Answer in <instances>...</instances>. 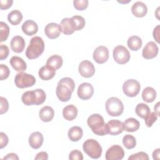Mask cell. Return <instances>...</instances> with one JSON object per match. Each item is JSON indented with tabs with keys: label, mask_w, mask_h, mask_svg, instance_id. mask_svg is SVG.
<instances>
[{
	"label": "cell",
	"mask_w": 160,
	"mask_h": 160,
	"mask_svg": "<svg viewBox=\"0 0 160 160\" xmlns=\"http://www.w3.org/2000/svg\"><path fill=\"white\" fill-rule=\"evenodd\" d=\"M108 127V134L111 135H118L122 132L124 126L122 122L118 119H111L107 123Z\"/></svg>",
	"instance_id": "cell-15"
},
{
	"label": "cell",
	"mask_w": 160,
	"mask_h": 160,
	"mask_svg": "<svg viewBox=\"0 0 160 160\" xmlns=\"http://www.w3.org/2000/svg\"><path fill=\"white\" fill-rule=\"evenodd\" d=\"M109 58V50L104 46L97 47L93 52V59L98 64L106 62Z\"/></svg>",
	"instance_id": "cell-11"
},
{
	"label": "cell",
	"mask_w": 160,
	"mask_h": 160,
	"mask_svg": "<svg viewBox=\"0 0 160 160\" xmlns=\"http://www.w3.org/2000/svg\"><path fill=\"white\" fill-rule=\"evenodd\" d=\"M128 46L131 51H138L142 46V39L138 36H130L128 39Z\"/></svg>",
	"instance_id": "cell-27"
},
{
	"label": "cell",
	"mask_w": 160,
	"mask_h": 160,
	"mask_svg": "<svg viewBox=\"0 0 160 160\" xmlns=\"http://www.w3.org/2000/svg\"><path fill=\"white\" fill-rule=\"evenodd\" d=\"M159 150H160V149L158 148L153 151L152 158L154 159H159Z\"/></svg>",
	"instance_id": "cell-50"
},
{
	"label": "cell",
	"mask_w": 160,
	"mask_h": 160,
	"mask_svg": "<svg viewBox=\"0 0 160 160\" xmlns=\"http://www.w3.org/2000/svg\"><path fill=\"white\" fill-rule=\"evenodd\" d=\"M60 26L62 33L65 35L72 34L75 31L71 18H66L62 19L61 21Z\"/></svg>",
	"instance_id": "cell-23"
},
{
	"label": "cell",
	"mask_w": 160,
	"mask_h": 160,
	"mask_svg": "<svg viewBox=\"0 0 160 160\" xmlns=\"http://www.w3.org/2000/svg\"><path fill=\"white\" fill-rule=\"evenodd\" d=\"M8 142H9V139L7 135L3 132H1L0 133V148L2 149L4 147H6Z\"/></svg>",
	"instance_id": "cell-45"
},
{
	"label": "cell",
	"mask_w": 160,
	"mask_h": 160,
	"mask_svg": "<svg viewBox=\"0 0 160 160\" xmlns=\"http://www.w3.org/2000/svg\"><path fill=\"white\" fill-rule=\"evenodd\" d=\"M36 94V103L35 105H40L42 104L46 98V95L44 91L42 89H36L34 90Z\"/></svg>",
	"instance_id": "cell-36"
},
{
	"label": "cell",
	"mask_w": 160,
	"mask_h": 160,
	"mask_svg": "<svg viewBox=\"0 0 160 160\" xmlns=\"http://www.w3.org/2000/svg\"><path fill=\"white\" fill-rule=\"evenodd\" d=\"M159 102H158L156 104V105L154 106V111H155V113L159 116Z\"/></svg>",
	"instance_id": "cell-51"
},
{
	"label": "cell",
	"mask_w": 160,
	"mask_h": 160,
	"mask_svg": "<svg viewBox=\"0 0 160 160\" xmlns=\"http://www.w3.org/2000/svg\"><path fill=\"white\" fill-rule=\"evenodd\" d=\"M54 116V109L48 106H45L42 107L39 112V116L41 120L43 122H49L51 121Z\"/></svg>",
	"instance_id": "cell-22"
},
{
	"label": "cell",
	"mask_w": 160,
	"mask_h": 160,
	"mask_svg": "<svg viewBox=\"0 0 160 160\" xmlns=\"http://www.w3.org/2000/svg\"><path fill=\"white\" fill-rule=\"evenodd\" d=\"M0 114H2L8 111L9 109V103L8 100L2 96L0 97Z\"/></svg>",
	"instance_id": "cell-42"
},
{
	"label": "cell",
	"mask_w": 160,
	"mask_h": 160,
	"mask_svg": "<svg viewBox=\"0 0 160 160\" xmlns=\"http://www.w3.org/2000/svg\"><path fill=\"white\" fill-rule=\"evenodd\" d=\"M122 144L126 149H132L136 145V138L131 134H126L122 138Z\"/></svg>",
	"instance_id": "cell-33"
},
{
	"label": "cell",
	"mask_w": 160,
	"mask_h": 160,
	"mask_svg": "<svg viewBox=\"0 0 160 160\" xmlns=\"http://www.w3.org/2000/svg\"><path fill=\"white\" fill-rule=\"evenodd\" d=\"M58 83L62 84H64V85L68 86L71 90L72 92H73L74 90L75 83H74V80L71 78H69V77L63 78L59 80Z\"/></svg>",
	"instance_id": "cell-38"
},
{
	"label": "cell",
	"mask_w": 160,
	"mask_h": 160,
	"mask_svg": "<svg viewBox=\"0 0 160 160\" xmlns=\"http://www.w3.org/2000/svg\"><path fill=\"white\" fill-rule=\"evenodd\" d=\"M131 12L134 16L142 18L146 15L148 8L144 2L141 1H137L132 4L131 7Z\"/></svg>",
	"instance_id": "cell-16"
},
{
	"label": "cell",
	"mask_w": 160,
	"mask_h": 160,
	"mask_svg": "<svg viewBox=\"0 0 160 160\" xmlns=\"http://www.w3.org/2000/svg\"><path fill=\"white\" fill-rule=\"evenodd\" d=\"M38 74L41 79L44 81H48L54 77L56 74V70L52 67L46 65L39 69Z\"/></svg>",
	"instance_id": "cell-20"
},
{
	"label": "cell",
	"mask_w": 160,
	"mask_h": 160,
	"mask_svg": "<svg viewBox=\"0 0 160 160\" xmlns=\"http://www.w3.org/2000/svg\"><path fill=\"white\" fill-rule=\"evenodd\" d=\"M140 83L135 79L126 80L122 85V91L124 94L128 97H135L140 91Z\"/></svg>",
	"instance_id": "cell-7"
},
{
	"label": "cell",
	"mask_w": 160,
	"mask_h": 160,
	"mask_svg": "<svg viewBox=\"0 0 160 160\" xmlns=\"http://www.w3.org/2000/svg\"><path fill=\"white\" fill-rule=\"evenodd\" d=\"M9 34V28L8 25L4 22L1 21L0 22V41L4 42L5 41Z\"/></svg>",
	"instance_id": "cell-35"
},
{
	"label": "cell",
	"mask_w": 160,
	"mask_h": 160,
	"mask_svg": "<svg viewBox=\"0 0 160 160\" xmlns=\"http://www.w3.org/2000/svg\"><path fill=\"white\" fill-rule=\"evenodd\" d=\"M10 64L13 68V69L18 72H23L26 69L27 65L26 62L23 60L22 58L19 56H12L10 61Z\"/></svg>",
	"instance_id": "cell-21"
},
{
	"label": "cell",
	"mask_w": 160,
	"mask_h": 160,
	"mask_svg": "<svg viewBox=\"0 0 160 160\" xmlns=\"http://www.w3.org/2000/svg\"><path fill=\"white\" fill-rule=\"evenodd\" d=\"M89 1L88 0H74L73 1L74 7L78 11H82L88 6Z\"/></svg>",
	"instance_id": "cell-39"
},
{
	"label": "cell",
	"mask_w": 160,
	"mask_h": 160,
	"mask_svg": "<svg viewBox=\"0 0 160 160\" xmlns=\"http://www.w3.org/2000/svg\"><path fill=\"white\" fill-rule=\"evenodd\" d=\"M156 98V91L152 87L145 88L142 92V98L146 102H151Z\"/></svg>",
	"instance_id": "cell-28"
},
{
	"label": "cell",
	"mask_w": 160,
	"mask_h": 160,
	"mask_svg": "<svg viewBox=\"0 0 160 160\" xmlns=\"http://www.w3.org/2000/svg\"><path fill=\"white\" fill-rule=\"evenodd\" d=\"M44 32L48 38L54 39L60 36L62 30L59 24L55 22H50L46 26Z\"/></svg>",
	"instance_id": "cell-13"
},
{
	"label": "cell",
	"mask_w": 160,
	"mask_h": 160,
	"mask_svg": "<svg viewBox=\"0 0 160 160\" xmlns=\"http://www.w3.org/2000/svg\"><path fill=\"white\" fill-rule=\"evenodd\" d=\"M44 138L40 132L36 131L32 132L29 137V144L30 146L35 149H39L42 144Z\"/></svg>",
	"instance_id": "cell-18"
},
{
	"label": "cell",
	"mask_w": 160,
	"mask_h": 160,
	"mask_svg": "<svg viewBox=\"0 0 160 160\" xmlns=\"http://www.w3.org/2000/svg\"><path fill=\"white\" fill-rule=\"evenodd\" d=\"M10 74V70L9 68L4 64H0V79L4 80L7 79Z\"/></svg>",
	"instance_id": "cell-41"
},
{
	"label": "cell",
	"mask_w": 160,
	"mask_h": 160,
	"mask_svg": "<svg viewBox=\"0 0 160 160\" xmlns=\"http://www.w3.org/2000/svg\"><path fill=\"white\" fill-rule=\"evenodd\" d=\"M84 151L90 158L92 159H98L102 154V147L100 144L94 139H87L82 145Z\"/></svg>",
	"instance_id": "cell-3"
},
{
	"label": "cell",
	"mask_w": 160,
	"mask_h": 160,
	"mask_svg": "<svg viewBox=\"0 0 160 160\" xmlns=\"http://www.w3.org/2000/svg\"><path fill=\"white\" fill-rule=\"evenodd\" d=\"M159 49L157 44L153 41L148 42L142 49V56L146 59L154 58L158 54Z\"/></svg>",
	"instance_id": "cell-12"
},
{
	"label": "cell",
	"mask_w": 160,
	"mask_h": 160,
	"mask_svg": "<svg viewBox=\"0 0 160 160\" xmlns=\"http://www.w3.org/2000/svg\"><path fill=\"white\" fill-rule=\"evenodd\" d=\"M157 119H158V115L155 112L150 111L144 118L145 124L147 126V127L150 128L152 126L153 123L156 121Z\"/></svg>",
	"instance_id": "cell-37"
},
{
	"label": "cell",
	"mask_w": 160,
	"mask_h": 160,
	"mask_svg": "<svg viewBox=\"0 0 160 160\" xmlns=\"http://www.w3.org/2000/svg\"><path fill=\"white\" fill-rule=\"evenodd\" d=\"M69 159L71 160H82L83 159V155L81 151L79 150L75 149L72 150L69 155Z\"/></svg>",
	"instance_id": "cell-43"
},
{
	"label": "cell",
	"mask_w": 160,
	"mask_h": 160,
	"mask_svg": "<svg viewBox=\"0 0 160 160\" xmlns=\"http://www.w3.org/2000/svg\"><path fill=\"white\" fill-rule=\"evenodd\" d=\"M112 54L114 61L119 64L127 63L131 58L130 53L128 49L122 45L116 46L113 49Z\"/></svg>",
	"instance_id": "cell-6"
},
{
	"label": "cell",
	"mask_w": 160,
	"mask_h": 160,
	"mask_svg": "<svg viewBox=\"0 0 160 160\" xmlns=\"http://www.w3.org/2000/svg\"><path fill=\"white\" fill-rule=\"evenodd\" d=\"M83 134L82 129L79 126H72L71 127L68 132L69 139L73 142H76L80 140Z\"/></svg>",
	"instance_id": "cell-25"
},
{
	"label": "cell",
	"mask_w": 160,
	"mask_h": 160,
	"mask_svg": "<svg viewBox=\"0 0 160 160\" xmlns=\"http://www.w3.org/2000/svg\"><path fill=\"white\" fill-rule=\"evenodd\" d=\"M78 112V109L74 105L69 104L63 108L62 116L65 119L72 121L77 117Z\"/></svg>",
	"instance_id": "cell-24"
},
{
	"label": "cell",
	"mask_w": 160,
	"mask_h": 160,
	"mask_svg": "<svg viewBox=\"0 0 160 160\" xmlns=\"http://www.w3.org/2000/svg\"><path fill=\"white\" fill-rule=\"evenodd\" d=\"M44 50V42L39 36H34L30 40L29 44L26 51V56L29 59H34L39 57Z\"/></svg>",
	"instance_id": "cell-2"
},
{
	"label": "cell",
	"mask_w": 160,
	"mask_h": 160,
	"mask_svg": "<svg viewBox=\"0 0 160 160\" xmlns=\"http://www.w3.org/2000/svg\"><path fill=\"white\" fill-rule=\"evenodd\" d=\"M153 38L156 41L159 43V25H157L153 30Z\"/></svg>",
	"instance_id": "cell-48"
},
{
	"label": "cell",
	"mask_w": 160,
	"mask_h": 160,
	"mask_svg": "<svg viewBox=\"0 0 160 160\" xmlns=\"http://www.w3.org/2000/svg\"><path fill=\"white\" fill-rule=\"evenodd\" d=\"M34 159L36 160H47L48 159V154L46 152L42 151L38 153Z\"/></svg>",
	"instance_id": "cell-47"
},
{
	"label": "cell",
	"mask_w": 160,
	"mask_h": 160,
	"mask_svg": "<svg viewBox=\"0 0 160 160\" xmlns=\"http://www.w3.org/2000/svg\"><path fill=\"white\" fill-rule=\"evenodd\" d=\"M87 124L96 135L104 136L108 134V124L104 122L103 117L99 114H92L89 116Z\"/></svg>",
	"instance_id": "cell-1"
},
{
	"label": "cell",
	"mask_w": 160,
	"mask_h": 160,
	"mask_svg": "<svg viewBox=\"0 0 160 160\" xmlns=\"http://www.w3.org/2000/svg\"><path fill=\"white\" fill-rule=\"evenodd\" d=\"M22 19V14L21 12L18 9L12 10L8 15V21L14 26L19 24Z\"/></svg>",
	"instance_id": "cell-30"
},
{
	"label": "cell",
	"mask_w": 160,
	"mask_h": 160,
	"mask_svg": "<svg viewBox=\"0 0 160 160\" xmlns=\"http://www.w3.org/2000/svg\"><path fill=\"white\" fill-rule=\"evenodd\" d=\"M14 83L19 88H26L31 87L36 83V79L34 76L20 72L18 73L14 78Z\"/></svg>",
	"instance_id": "cell-5"
},
{
	"label": "cell",
	"mask_w": 160,
	"mask_h": 160,
	"mask_svg": "<svg viewBox=\"0 0 160 160\" xmlns=\"http://www.w3.org/2000/svg\"><path fill=\"white\" fill-rule=\"evenodd\" d=\"M78 96L82 100L90 99L94 93V88L89 82L81 83L78 88Z\"/></svg>",
	"instance_id": "cell-10"
},
{
	"label": "cell",
	"mask_w": 160,
	"mask_h": 160,
	"mask_svg": "<svg viewBox=\"0 0 160 160\" xmlns=\"http://www.w3.org/2000/svg\"><path fill=\"white\" fill-rule=\"evenodd\" d=\"M75 31H79L84 28L86 21L83 17L79 15H75L71 18Z\"/></svg>",
	"instance_id": "cell-34"
},
{
	"label": "cell",
	"mask_w": 160,
	"mask_h": 160,
	"mask_svg": "<svg viewBox=\"0 0 160 160\" xmlns=\"http://www.w3.org/2000/svg\"><path fill=\"white\" fill-rule=\"evenodd\" d=\"M13 3L12 0H1L0 1V9L1 10L7 9L11 7Z\"/></svg>",
	"instance_id": "cell-46"
},
{
	"label": "cell",
	"mask_w": 160,
	"mask_h": 160,
	"mask_svg": "<svg viewBox=\"0 0 160 160\" xmlns=\"http://www.w3.org/2000/svg\"><path fill=\"white\" fill-rule=\"evenodd\" d=\"M9 55V48L6 45L1 44L0 46V59L3 60Z\"/></svg>",
	"instance_id": "cell-44"
},
{
	"label": "cell",
	"mask_w": 160,
	"mask_h": 160,
	"mask_svg": "<svg viewBox=\"0 0 160 160\" xmlns=\"http://www.w3.org/2000/svg\"><path fill=\"white\" fill-rule=\"evenodd\" d=\"M25 41L21 36H14L10 42L11 49L16 53L22 52L25 48Z\"/></svg>",
	"instance_id": "cell-17"
},
{
	"label": "cell",
	"mask_w": 160,
	"mask_h": 160,
	"mask_svg": "<svg viewBox=\"0 0 160 160\" xmlns=\"http://www.w3.org/2000/svg\"><path fill=\"white\" fill-rule=\"evenodd\" d=\"M135 111L139 117L144 119L150 112V109L147 104L144 103H139L136 107Z\"/></svg>",
	"instance_id": "cell-32"
},
{
	"label": "cell",
	"mask_w": 160,
	"mask_h": 160,
	"mask_svg": "<svg viewBox=\"0 0 160 160\" xmlns=\"http://www.w3.org/2000/svg\"><path fill=\"white\" fill-rule=\"evenodd\" d=\"M123 148L118 144L112 145L106 151L105 158L107 160H121L124 158Z\"/></svg>",
	"instance_id": "cell-8"
},
{
	"label": "cell",
	"mask_w": 160,
	"mask_h": 160,
	"mask_svg": "<svg viewBox=\"0 0 160 160\" xmlns=\"http://www.w3.org/2000/svg\"><path fill=\"white\" fill-rule=\"evenodd\" d=\"M129 160H148L149 157L147 153L144 152H138L136 154H131L129 158Z\"/></svg>",
	"instance_id": "cell-40"
},
{
	"label": "cell",
	"mask_w": 160,
	"mask_h": 160,
	"mask_svg": "<svg viewBox=\"0 0 160 160\" xmlns=\"http://www.w3.org/2000/svg\"><path fill=\"white\" fill-rule=\"evenodd\" d=\"M63 60L61 56L59 55L54 54L49 57L46 61V64L54 68L55 70L59 69L62 65Z\"/></svg>",
	"instance_id": "cell-29"
},
{
	"label": "cell",
	"mask_w": 160,
	"mask_h": 160,
	"mask_svg": "<svg viewBox=\"0 0 160 160\" xmlns=\"http://www.w3.org/2000/svg\"><path fill=\"white\" fill-rule=\"evenodd\" d=\"M80 75L84 78H89L92 77L95 73V68L94 64L88 60L81 61L78 68Z\"/></svg>",
	"instance_id": "cell-9"
},
{
	"label": "cell",
	"mask_w": 160,
	"mask_h": 160,
	"mask_svg": "<svg viewBox=\"0 0 160 160\" xmlns=\"http://www.w3.org/2000/svg\"><path fill=\"white\" fill-rule=\"evenodd\" d=\"M3 159H12V160H18L19 159V157L18 156V155L15 153L11 152V153H9L6 156H4L3 158Z\"/></svg>",
	"instance_id": "cell-49"
},
{
	"label": "cell",
	"mask_w": 160,
	"mask_h": 160,
	"mask_svg": "<svg viewBox=\"0 0 160 160\" xmlns=\"http://www.w3.org/2000/svg\"><path fill=\"white\" fill-rule=\"evenodd\" d=\"M124 130L128 132H134L139 129L140 123L139 121L133 118H128L123 122Z\"/></svg>",
	"instance_id": "cell-26"
},
{
	"label": "cell",
	"mask_w": 160,
	"mask_h": 160,
	"mask_svg": "<svg viewBox=\"0 0 160 160\" xmlns=\"http://www.w3.org/2000/svg\"><path fill=\"white\" fill-rule=\"evenodd\" d=\"M106 109L111 116H119L124 111L122 102L116 97H111L106 102Z\"/></svg>",
	"instance_id": "cell-4"
},
{
	"label": "cell",
	"mask_w": 160,
	"mask_h": 160,
	"mask_svg": "<svg viewBox=\"0 0 160 160\" xmlns=\"http://www.w3.org/2000/svg\"><path fill=\"white\" fill-rule=\"evenodd\" d=\"M71 90L66 86L58 83L56 93L58 99L62 102H67L71 98L72 94Z\"/></svg>",
	"instance_id": "cell-14"
},
{
	"label": "cell",
	"mask_w": 160,
	"mask_h": 160,
	"mask_svg": "<svg viewBox=\"0 0 160 160\" xmlns=\"http://www.w3.org/2000/svg\"><path fill=\"white\" fill-rule=\"evenodd\" d=\"M22 32L27 36H32L37 33L38 26L37 23L32 20H27L22 25Z\"/></svg>",
	"instance_id": "cell-19"
},
{
	"label": "cell",
	"mask_w": 160,
	"mask_h": 160,
	"mask_svg": "<svg viewBox=\"0 0 160 160\" xmlns=\"http://www.w3.org/2000/svg\"><path fill=\"white\" fill-rule=\"evenodd\" d=\"M22 102L26 106L35 105L36 103V94L33 91H28L24 92L21 96Z\"/></svg>",
	"instance_id": "cell-31"
}]
</instances>
